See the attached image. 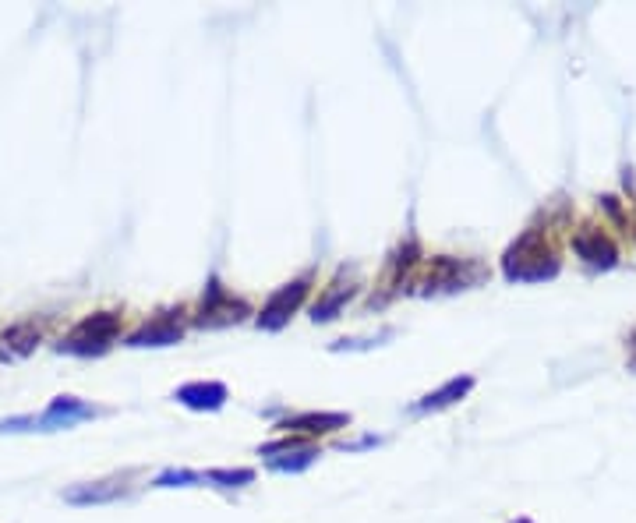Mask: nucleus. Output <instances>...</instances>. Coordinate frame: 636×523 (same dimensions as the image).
I'll use <instances>...</instances> for the list:
<instances>
[{
	"instance_id": "f257e3e1",
	"label": "nucleus",
	"mask_w": 636,
	"mask_h": 523,
	"mask_svg": "<svg viewBox=\"0 0 636 523\" xmlns=\"http://www.w3.org/2000/svg\"><path fill=\"white\" fill-rule=\"evenodd\" d=\"M559 269H562L559 251H555L552 237H548L545 230H527V234L516 237L506 255H502V273L513 283L555 280Z\"/></svg>"
},
{
	"instance_id": "f03ea898",
	"label": "nucleus",
	"mask_w": 636,
	"mask_h": 523,
	"mask_svg": "<svg viewBox=\"0 0 636 523\" xmlns=\"http://www.w3.org/2000/svg\"><path fill=\"white\" fill-rule=\"evenodd\" d=\"M117 336H121V311H96V315H85L78 326H71L57 350L71 357H99L114 347Z\"/></svg>"
},
{
	"instance_id": "7ed1b4c3",
	"label": "nucleus",
	"mask_w": 636,
	"mask_h": 523,
	"mask_svg": "<svg viewBox=\"0 0 636 523\" xmlns=\"http://www.w3.org/2000/svg\"><path fill=\"white\" fill-rule=\"evenodd\" d=\"M485 276V269L470 262V258H449L439 255L428 262V273L417 283V294H453V290H467Z\"/></svg>"
},
{
	"instance_id": "20e7f679",
	"label": "nucleus",
	"mask_w": 636,
	"mask_h": 523,
	"mask_svg": "<svg viewBox=\"0 0 636 523\" xmlns=\"http://www.w3.org/2000/svg\"><path fill=\"white\" fill-rule=\"evenodd\" d=\"M308 294H311V276H301V280L283 283V287L276 290V294H269V301L262 304L255 326L265 329V333H276V329H283L297 315V308L308 301Z\"/></svg>"
},
{
	"instance_id": "39448f33",
	"label": "nucleus",
	"mask_w": 636,
	"mask_h": 523,
	"mask_svg": "<svg viewBox=\"0 0 636 523\" xmlns=\"http://www.w3.org/2000/svg\"><path fill=\"white\" fill-rule=\"evenodd\" d=\"M258 456H265L269 470H276V474H301V470H308L311 463L322 456V449L311 446V442L301 439V435H287V439L258 446Z\"/></svg>"
},
{
	"instance_id": "423d86ee",
	"label": "nucleus",
	"mask_w": 636,
	"mask_h": 523,
	"mask_svg": "<svg viewBox=\"0 0 636 523\" xmlns=\"http://www.w3.org/2000/svg\"><path fill=\"white\" fill-rule=\"evenodd\" d=\"M92 417H99L92 403L78 400V396H53L43 414H32V432H61V428H75L78 421H92Z\"/></svg>"
},
{
	"instance_id": "0eeeda50",
	"label": "nucleus",
	"mask_w": 636,
	"mask_h": 523,
	"mask_svg": "<svg viewBox=\"0 0 636 523\" xmlns=\"http://www.w3.org/2000/svg\"><path fill=\"white\" fill-rule=\"evenodd\" d=\"M248 315V304L237 301L234 294L220 287V280H212L209 290L202 297V311H198V326L205 329H216V326H230V322H241Z\"/></svg>"
},
{
	"instance_id": "6e6552de",
	"label": "nucleus",
	"mask_w": 636,
	"mask_h": 523,
	"mask_svg": "<svg viewBox=\"0 0 636 523\" xmlns=\"http://www.w3.org/2000/svg\"><path fill=\"white\" fill-rule=\"evenodd\" d=\"M573 251H576V258H583V262L594 269L619 266V248H615V241L601 227H594V223H583V227L576 230Z\"/></svg>"
},
{
	"instance_id": "1a4fd4ad",
	"label": "nucleus",
	"mask_w": 636,
	"mask_h": 523,
	"mask_svg": "<svg viewBox=\"0 0 636 523\" xmlns=\"http://www.w3.org/2000/svg\"><path fill=\"white\" fill-rule=\"evenodd\" d=\"M181 311H159L149 322L135 329L128 336V347H174L184 340V322L177 319Z\"/></svg>"
},
{
	"instance_id": "9d476101",
	"label": "nucleus",
	"mask_w": 636,
	"mask_h": 523,
	"mask_svg": "<svg viewBox=\"0 0 636 523\" xmlns=\"http://www.w3.org/2000/svg\"><path fill=\"white\" fill-rule=\"evenodd\" d=\"M347 425H350V414H343V410H304V414L283 417L276 428L287 435L294 432L301 435V439H311V435H333Z\"/></svg>"
},
{
	"instance_id": "9b49d317",
	"label": "nucleus",
	"mask_w": 636,
	"mask_h": 523,
	"mask_svg": "<svg viewBox=\"0 0 636 523\" xmlns=\"http://www.w3.org/2000/svg\"><path fill=\"white\" fill-rule=\"evenodd\" d=\"M174 400L188 410H198V414H216V410L227 407L230 400V389L223 382L209 379V382H184V386L174 389Z\"/></svg>"
},
{
	"instance_id": "f8f14e48",
	"label": "nucleus",
	"mask_w": 636,
	"mask_h": 523,
	"mask_svg": "<svg viewBox=\"0 0 636 523\" xmlns=\"http://www.w3.org/2000/svg\"><path fill=\"white\" fill-rule=\"evenodd\" d=\"M477 386V379L474 375H456V379H449V382H442L435 393H424L421 400L410 407V414H439V410H449V407H456L460 400H467L470 396V389Z\"/></svg>"
},
{
	"instance_id": "ddd939ff",
	"label": "nucleus",
	"mask_w": 636,
	"mask_h": 523,
	"mask_svg": "<svg viewBox=\"0 0 636 523\" xmlns=\"http://www.w3.org/2000/svg\"><path fill=\"white\" fill-rule=\"evenodd\" d=\"M39 340H43V326L36 319L15 322L0 333V357H8V361L11 357H29L39 347Z\"/></svg>"
},
{
	"instance_id": "4468645a",
	"label": "nucleus",
	"mask_w": 636,
	"mask_h": 523,
	"mask_svg": "<svg viewBox=\"0 0 636 523\" xmlns=\"http://www.w3.org/2000/svg\"><path fill=\"white\" fill-rule=\"evenodd\" d=\"M128 495V488L121 481H89V485H75L64 492V502L71 506H103V502H117Z\"/></svg>"
},
{
	"instance_id": "2eb2a0df",
	"label": "nucleus",
	"mask_w": 636,
	"mask_h": 523,
	"mask_svg": "<svg viewBox=\"0 0 636 523\" xmlns=\"http://www.w3.org/2000/svg\"><path fill=\"white\" fill-rule=\"evenodd\" d=\"M354 294H357V280H347V283L336 280V283H329V287L322 290V297L311 304V322H333L336 315L343 311V304H347Z\"/></svg>"
},
{
	"instance_id": "dca6fc26",
	"label": "nucleus",
	"mask_w": 636,
	"mask_h": 523,
	"mask_svg": "<svg viewBox=\"0 0 636 523\" xmlns=\"http://www.w3.org/2000/svg\"><path fill=\"white\" fill-rule=\"evenodd\" d=\"M202 481L220 485V488H244L255 481V470L251 467H216V470H205Z\"/></svg>"
},
{
	"instance_id": "f3484780",
	"label": "nucleus",
	"mask_w": 636,
	"mask_h": 523,
	"mask_svg": "<svg viewBox=\"0 0 636 523\" xmlns=\"http://www.w3.org/2000/svg\"><path fill=\"white\" fill-rule=\"evenodd\" d=\"M198 481H202V474H198V470L170 467V470H163L156 481H152V488H191V485H198Z\"/></svg>"
},
{
	"instance_id": "a211bd4d",
	"label": "nucleus",
	"mask_w": 636,
	"mask_h": 523,
	"mask_svg": "<svg viewBox=\"0 0 636 523\" xmlns=\"http://www.w3.org/2000/svg\"><path fill=\"white\" fill-rule=\"evenodd\" d=\"M629 343H633V354H629V368L636 372V333H633V340H629Z\"/></svg>"
},
{
	"instance_id": "6ab92c4d",
	"label": "nucleus",
	"mask_w": 636,
	"mask_h": 523,
	"mask_svg": "<svg viewBox=\"0 0 636 523\" xmlns=\"http://www.w3.org/2000/svg\"><path fill=\"white\" fill-rule=\"evenodd\" d=\"M513 523H534V520H527V516H520V520H513Z\"/></svg>"
},
{
	"instance_id": "aec40b11",
	"label": "nucleus",
	"mask_w": 636,
	"mask_h": 523,
	"mask_svg": "<svg viewBox=\"0 0 636 523\" xmlns=\"http://www.w3.org/2000/svg\"><path fill=\"white\" fill-rule=\"evenodd\" d=\"M633 237H636V223H633Z\"/></svg>"
}]
</instances>
